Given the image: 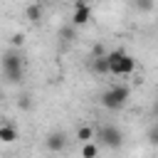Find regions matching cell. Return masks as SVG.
<instances>
[{"label": "cell", "instance_id": "6da1fadb", "mask_svg": "<svg viewBox=\"0 0 158 158\" xmlns=\"http://www.w3.org/2000/svg\"><path fill=\"white\" fill-rule=\"evenodd\" d=\"M104 57L109 62V74H114V77H128L136 69V59L131 54H126L123 49H111Z\"/></svg>", "mask_w": 158, "mask_h": 158}, {"label": "cell", "instance_id": "7a4b0ae2", "mask_svg": "<svg viewBox=\"0 0 158 158\" xmlns=\"http://www.w3.org/2000/svg\"><path fill=\"white\" fill-rule=\"evenodd\" d=\"M2 72H5L7 81H12V84H20L25 79V57H22L20 49L12 47L10 52H5V57H2Z\"/></svg>", "mask_w": 158, "mask_h": 158}, {"label": "cell", "instance_id": "3957f363", "mask_svg": "<svg viewBox=\"0 0 158 158\" xmlns=\"http://www.w3.org/2000/svg\"><path fill=\"white\" fill-rule=\"evenodd\" d=\"M128 96H131V89L126 84H116V86H111L101 94V106L109 109V111H118L128 104Z\"/></svg>", "mask_w": 158, "mask_h": 158}, {"label": "cell", "instance_id": "277c9868", "mask_svg": "<svg viewBox=\"0 0 158 158\" xmlns=\"http://www.w3.org/2000/svg\"><path fill=\"white\" fill-rule=\"evenodd\" d=\"M94 138H96L99 143H104L106 148H121V146H123V133H121L116 126H111V123L96 126V128H94Z\"/></svg>", "mask_w": 158, "mask_h": 158}, {"label": "cell", "instance_id": "5b68a950", "mask_svg": "<svg viewBox=\"0 0 158 158\" xmlns=\"http://www.w3.org/2000/svg\"><path fill=\"white\" fill-rule=\"evenodd\" d=\"M89 20H91V7H89L86 2H81V0H77L74 12H72V25H74V27H84Z\"/></svg>", "mask_w": 158, "mask_h": 158}, {"label": "cell", "instance_id": "8992f818", "mask_svg": "<svg viewBox=\"0 0 158 158\" xmlns=\"http://www.w3.org/2000/svg\"><path fill=\"white\" fill-rule=\"evenodd\" d=\"M44 146L52 151V153H59L67 148V133L64 131H49L47 138H44Z\"/></svg>", "mask_w": 158, "mask_h": 158}, {"label": "cell", "instance_id": "52a82bcc", "mask_svg": "<svg viewBox=\"0 0 158 158\" xmlns=\"http://www.w3.org/2000/svg\"><path fill=\"white\" fill-rule=\"evenodd\" d=\"M17 141V128L12 123H0V143H15Z\"/></svg>", "mask_w": 158, "mask_h": 158}, {"label": "cell", "instance_id": "ba28073f", "mask_svg": "<svg viewBox=\"0 0 158 158\" xmlns=\"http://www.w3.org/2000/svg\"><path fill=\"white\" fill-rule=\"evenodd\" d=\"M57 37H59L62 42H67V44H69V42H74V40H77V27H74L72 22H69V25H62V27L57 30Z\"/></svg>", "mask_w": 158, "mask_h": 158}, {"label": "cell", "instance_id": "9c48e42d", "mask_svg": "<svg viewBox=\"0 0 158 158\" xmlns=\"http://www.w3.org/2000/svg\"><path fill=\"white\" fill-rule=\"evenodd\" d=\"M25 15H27V20H30L32 25H40V22H42V5H40V2H32V5H27Z\"/></svg>", "mask_w": 158, "mask_h": 158}, {"label": "cell", "instance_id": "30bf717a", "mask_svg": "<svg viewBox=\"0 0 158 158\" xmlns=\"http://www.w3.org/2000/svg\"><path fill=\"white\" fill-rule=\"evenodd\" d=\"M77 138H79V143H86V141H94V126H89V123H84V126H79V128H77Z\"/></svg>", "mask_w": 158, "mask_h": 158}, {"label": "cell", "instance_id": "8fae6325", "mask_svg": "<svg viewBox=\"0 0 158 158\" xmlns=\"http://www.w3.org/2000/svg\"><path fill=\"white\" fill-rule=\"evenodd\" d=\"M91 69L96 72V74H109V62H106V57L101 54V57H94L91 59Z\"/></svg>", "mask_w": 158, "mask_h": 158}, {"label": "cell", "instance_id": "7c38bea8", "mask_svg": "<svg viewBox=\"0 0 158 158\" xmlns=\"http://www.w3.org/2000/svg\"><path fill=\"white\" fill-rule=\"evenodd\" d=\"M96 156H99V146L94 141L81 143V158H96Z\"/></svg>", "mask_w": 158, "mask_h": 158}, {"label": "cell", "instance_id": "4fadbf2b", "mask_svg": "<svg viewBox=\"0 0 158 158\" xmlns=\"http://www.w3.org/2000/svg\"><path fill=\"white\" fill-rule=\"evenodd\" d=\"M17 109L30 111V109H32V96H30V94H20V96H17Z\"/></svg>", "mask_w": 158, "mask_h": 158}, {"label": "cell", "instance_id": "5bb4252c", "mask_svg": "<svg viewBox=\"0 0 158 158\" xmlns=\"http://www.w3.org/2000/svg\"><path fill=\"white\" fill-rule=\"evenodd\" d=\"M133 5H136L141 12H151V10H153V0H133Z\"/></svg>", "mask_w": 158, "mask_h": 158}, {"label": "cell", "instance_id": "9a60e30c", "mask_svg": "<svg viewBox=\"0 0 158 158\" xmlns=\"http://www.w3.org/2000/svg\"><path fill=\"white\" fill-rule=\"evenodd\" d=\"M10 44H12L15 49H20V47L25 44V35H20V32H15V35L10 37Z\"/></svg>", "mask_w": 158, "mask_h": 158}]
</instances>
